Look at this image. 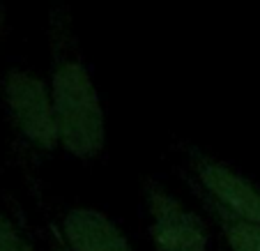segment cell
<instances>
[{"label": "cell", "mask_w": 260, "mask_h": 251, "mask_svg": "<svg viewBox=\"0 0 260 251\" xmlns=\"http://www.w3.org/2000/svg\"><path fill=\"white\" fill-rule=\"evenodd\" d=\"M147 235L154 251H210L207 222L157 180L145 182Z\"/></svg>", "instance_id": "277c9868"}, {"label": "cell", "mask_w": 260, "mask_h": 251, "mask_svg": "<svg viewBox=\"0 0 260 251\" xmlns=\"http://www.w3.org/2000/svg\"><path fill=\"white\" fill-rule=\"evenodd\" d=\"M5 25H7V10L0 0V42H3V35H5Z\"/></svg>", "instance_id": "ba28073f"}, {"label": "cell", "mask_w": 260, "mask_h": 251, "mask_svg": "<svg viewBox=\"0 0 260 251\" xmlns=\"http://www.w3.org/2000/svg\"><path fill=\"white\" fill-rule=\"evenodd\" d=\"M60 251H62V249H60Z\"/></svg>", "instance_id": "30bf717a"}, {"label": "cell", "mask_w": 260, "mask_h": 251, "mask_svg": "<svg viewBox=\"0 0 260 251\" xmlns=\"http://www.w3.org/2000/svg\"><path fill=\"white\" fill-rule=\"evenodd\" d=\"M0 97L14 134L37 152L60 148V134L49 83L32 69L12 67L0 83Z\"/></svg>", "instance_id": "7a4b0ae2"}, {"label": "cell", "mask_w": 260, "mask_h": 251, "mask_svg": "<svg viewBox=\"0 0 260 251\" xmlns=\"http://www.w3.org/2000/svg\"><path fill=\"white\" fill-rule=\"evenodd\" d=\"M189 187L196 194L198 203L207 212V217L212 219V224L219 228L228 251H260V224L235 217V214L223 210L219 203L212 201L210 196H205L198 187H193L191 182H189Z\"/></svg>", "instance_id": "8992f818"}, {"label": "cell", "mask_w": 260, "mask_h": 251, "mask_svg": "<svg viewBox=\"0 0 260 251\" xmlns=\"http://www.w3.org/2000/svg\"><path fill=\"white\" fill-rule=\"evenodd\" d=\"M62 251H136L124 231L97 207H69L60 222Z\"/></svg>", "instance_id": "5b68a950"}, {"label": "cell", "mask_w": 260, "mask_h": 251, "mask_svg": "<svg viewBox=\"0 0 260 251\" xmlns=\"http://www.w3.org/2000/svg\"><path fill=\"white\" fill-rule=\"evenodd\" d=\"M25 246L28 237H23V233L5 212H0V251H25Z\"/></svg>", "instance_id": "52a82bcc"}, {"label": "cell", "mask_w": 260, "mask_h": 251, "mask_svg": "<svg viewBox=\"0 0 260 251\" xmlns=\"http://www.w3.org/2000/svg\"><path fill=\"white\" fill-rule=\"evenodd\" d=\"M182 157L189 168L187 182L198 187L226 212L260 224V184L255 180L196 145H182Z\"/></svg>", "instance_id": "3957f363"}, {"label": "cell", "mask_w": 260, "mask_h": 251, "mask_svg": "<svg viewBox=\"0 0 260 251\" xmlns=\"http://www.w3.org/2000/svg\"><path fill=\"white\" fill-rule=\"evenodd\" d=\"M25 251H37V249L32 246V242H30V240H28V246H25Z\"/></svg>", "instance_id": "9c48e42d"}, {"label": "cell", "mask_w": 260, "mask_h": 251, "mask_svg": "<svg viewBox=\"0 0 260 251\" xmlns=\"http://www.w3.org/2000/svg\"><path fill=\"white\" fill-rule=\"evenodd\" d=\"M49 42V92L55 111L60 148L79 162H94L106 148V115L81 49L74 16L55 0L46 19Z\"/></svg>", "instance_id": "6da1fadb"}]
</instances>
